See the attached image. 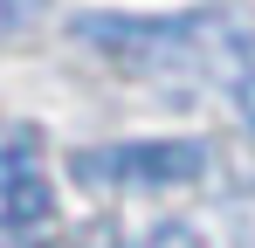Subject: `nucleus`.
<instances>
[{
	"label": "nucleus",
	"instance_id": "4",
	"mask_svg": "<svg viewBox=\"0 0 255 248\" xmlns=\"http://www.w3.org/2000/svg\"><path fill=\"white\" fill-rule=\"evenodd\" d=\"M228 97H235V111L255 124V48L242 55V69H235V83H228Z\"/></svg>",
	"mask_w": 255,
	"mask_h": 248
},
{
	"label": "nucleus",
	"instance_id": "3",
	"mask_svg": "<svg viewBox=\"0 0 255 248\" xmlns=\"http://www.w3.org/2000/svg\"><path fill=\"white\" fill-rule=\"evenodd\" d=\"M48 221H55V193H48L35 131H0V242L42 235Z\"/></svg>",
	"mask_w": 255,
	"mask_h": 248
},
{
	"label": "nucleus",
	"instance_id": "5",
	"mask_svg": "<svg viewBox=\"0 0 255 248\" xmlns=\"http://www.w3.org/2000/svg\"><path fill=\"white\" fill-rule=\"evenodd\" d=\"M145 248H207V242H200V228H186V221H159Z\"/></svg>",
	"mask_w": 255,
	"mask_h": 248
},
{
	"label": "nucleus",
	"instance_id": "6",
	"mask_svg": "<svg viewBox=\"0 0 255 248\" xmlns=\"http://www.w3.org/2000/svg\"><path fill=\"white\" fill-rule=\"evenodd\" d=\"M28 14H35V0H0V35H14Z\"/></svg>",
	"mask_w": 255,
	"mask_h": 248
},
{
	"label": "nucleus",
	"instance_id": "1",
	"mask_svg": "<svg viewBox=\"0 0 255 248\" xmlns=\"http://www.w3.org/2000/svg\"><path fill=\"white\" fill-rule=\"evenodd\" d=\"M83 41L111 48L118 62L145 69V76H214L221 90L235 83L242 55L255 48V35H242L221 14H172V21H152V14H90Z\"/></svg>",
	"mask_w": 255,
	"mask_h": 248
},
{
	"label": "nucleus",
	"instance_id": "2",
	"mask_svg": "<svg viewBox=\"0 0 255 248\" xmlns=\"http://www.w3.org/2000/svg\"><path fill=\"white\" fill-rule=\"evenodd\" d=\"M207 165L200 145L186 138H138V145H97V152H76L69 172L83 186H179Z\"/></svg>",
	"mask_w": 255,
	"mask_h": 248
}]
</instances>
